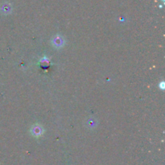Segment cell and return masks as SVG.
Here are the masks:
<instances>
[]
</instances>
